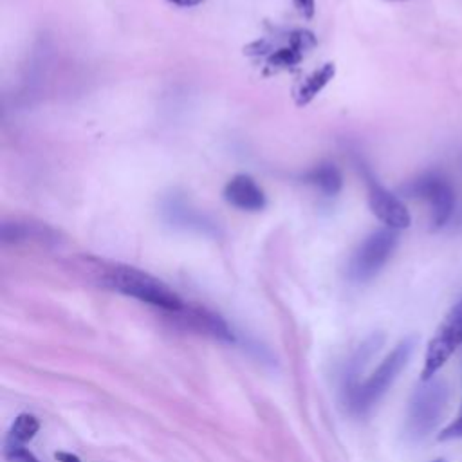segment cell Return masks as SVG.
I'll use <instances>...</instances> for the list:
<instances>
[{
	"instance_id": "6da1fadb",
	"label": "cell",
	"mask_w": 462,
	"mask_h": 462,
	"mask_svg": "<svg viewBox=\"0 0 462 462\" xmlns=\"http://www.w3.org/2000/svg\"><path fill=\"white\" fill-rule=\"evenodd\" d=\"M99 267V283L112 291L132 296L143 303L159 307L168 312H179L184 307L180 296L150 273L123 263H101Z\"/></svg>"
},
{
	"instance_id": "7a4b0ae2",
	"label": "cell",
	"mask_w": 462,
	"mask_h": 462,
	"mask_svg": "<svg viewBox=\"0 0 462 462\" xmlns=\"http://www.w3.org/2000/svg\"><path fill=\"white\" fill-rule=\"evenodd\" d=\"M415 346V337L402 339L370 374V377L348 390V406L356 413L368 411L392 386L401 370L406 366Z\"/></svg>"
},
{
	"instance_id": "3957f363",
	"label": "cell",
	"mask_w": 462,
	"mask_h": 462,
	"mask_svg": "<svg viewBox=\"0 0 462 462\" xmlns=\"http://www.w3.org/2000/svg\"><path fill=\"white\" fill-rule=\"evenodd\" d=\"M448 402V384L442 379L420 381L413 392L406 415V433L411 440H420L437 426Z\"/></svg>"
},
{
	"instance_id": "277c9868",
	"label": "cell",
	"mask_w": 462,
	"mask_h": 462,
	"mask_svg": "<svg viewBox=\"0 0 462 462\" xmlns=\"http://www.w3.org/2000/svg\"><path fill=\"white\" fill-rule=\"evenodd\" d=\"M462 346V298L449 309L428 341L420 381L433 379L448 359Z\"/></svg>"
},
{
	"instance_id": "5b68a950",
	"label": "cell",
	"mask_w": 462,
	"mask_h": 462,
	"mask_svg": "<svg viewBox=\"0 0 462 462\" xmlns=\"http://www.w3.org/2000/svg\"><path fill=\"white\" fill-rule=\"evenodd\" d=\"M397 231L390 227L377 229L372 235H368L356 249L350 260L348 276L356 282H366L374 278L390 260L392 253L397 247Z\"/></svg>"
},
{
	"instance_id": "8992f818",
	"label": "cell",
	"mask_w": 462,
	"mask_h": 462,
	"mask_svg": "<svg viewBox=\"0 0 462 462\" xmlns=\"http://www.w3.org/2000/svg\"><path fill=\"white\" fill-rule=\"evenodd\" d=\"M402 189L413 199H422L430 202L433 229L442 227L451 218L455 209V189L444 175L437 171L422 173Z\"/></svg>"
},
{
	"instance_id": "52a82bcc",
	"label": "cell",
	"mask_w": 462,
	"mask_h": 462,
	"mask_svg": "<svg viewBox=\"0 0 462 462\" xmlns=\"http://www.w3.org/2000/svg\"><path fill=\"white\" fill-rule=\"evenodd\" d=\"M258 47L256 54H265V67L271 72L287 70L298 67L303 58L310 52V49L316 45V38L312 32L305 29L291 31L283 42L276 43L274 47L271 42L262 40L254 43Z\"/></svg>"
},
{
	"instance_id": "ba28073f",
	"label": "cell",
	"mask_w": 462,
	"mask_h": 462,
	"mask_svg": "<svg viewBox=\"0 0 462 462\" xmlns=\"http://www.w3.org/2000/svg\"><path fill=\"white\" fill-rule=\"evenodd\" d=\"M368 184V206L370 211L390 229H406L411 224V217L404 202L381 186L372 175H366Z\"/></svg>"
},
{
	"instance_id": "9c48e42d",
	"label": "cell",
	"mask_w": 462,
	"mask_h": 462,
	"mask_svg": "<svg viewBox=\"0 0 462 462\" xmlns=\"http://www.w3.org/2000/svg\"><path fill=\"white\" fill-rule=\"evenodd\" d=\"M224 199L227 204L242 211H260L265 208L263 189L245 173H238L227 180L224 186Z\"/></svg>"
},
{
	"instance_id": "30bf717a",
	"label": "cell",
	"mask_w": 462,
	"mask_h": 462,
	"mask_svg": "<svg viewBox=\"0 0 462 462\" xmlns=\"http://www.w3.org/2000/svg\"><path fill=\"white\" fill-rule=\"evenodd\" d=\"M173 314H179L180 319L195 328V330H200V332H208L218 339H224V341H235V336L233 332L229 330V327L226 325V321L209 312V310H204V309H189V307H182L179 312H173Z\"/></svg>"
},
{
	"instance_id": "8fae6325",
	"label": "cell",
	"mask_w": 462,
	"mask_h": 462,
	"mask_svg": "<svg viewBox=\"0 0 462 462\" xmlns=\"http://www.w3.org/2000/svg\"><path fill=\"white\" fill-rule=\"evenodd\" d=\"M336 76V63L327 61L319 69L305 76L294 88V103L298 106L309 105Z\"/></svg>"
},
{
	"instance_id": "7c38bea8",
	"label": "cell",
	"mask_w": 462,
	"mask_h": 462,
	"mask_svg": "<svg viewBox=\"0 0 462 462\" xmlns=\"http://www.w3.org/2000/svg\"><path fill=\"white\" fill-rule=\"evenodd\" d=\"M0 236L5 244H18L23 240H56V231L45 224L13 220L2 224Z\"/></svg>"
},
{
	"instance_id": "4fadbf2b",
	"label": "cell",
	"mask_w": 462,
	"mask_h": 462,
	"mask_svg": "<svg viewBox=\"0 0 462 462\" xmlns=\"http://www.w3.org/2000/svg\"><path fill=\"white\" fill-rule=\"evenodd\" d=\"M303 180L310 186H314L318 191H321L327 197H334L341 191L343 186V177L341 171L337 170L336 164L332 162H321L309 170L303 175Z\"/></svg>"
},
{
	"instance_id": "5bb4252c",
	"label": "cell",
	"mask_w": 462,
	"mask_h": 462,
	"mask_svg": "<svg viewBox=\"0 0 462 462\" xmlns=\"http://www.w3.org/2000/svg\"><path fill=\"white\" fill-rule=\"evenodd\" d=\"M38 430H40V422L34 415L20 413L7 433L5 446H23L27 440H31L36 435Z\"/></svg>"
},
{
	"instance_id": "9a60e30c",
	"label": "cell",
	"mask_w": 462,
	"mask_h": 462,
	"mask_svg": "<svg viewBox=\"0 0 462 462\" xmlns=\"http://www.w3.org/2000/svg\"><path fill=\"white\" fill-rule=\"evenodd\" d=\"M439 440L446 442V440H457V439H462V402H460V408H458V413L457 417L439 433L437 437Z\"/></svg>"
},
{
	"instance_id": "2e32d148",
	"label": "cell",
	"mask_w": 462,
	"mask_h": 462,
	"mask_svg": "<svg viewBox=\"0 0 462 462\" xmlns=\"http://www.w3.org/2000/svg\"><path fill=\"white\" fill-rule=\"evenodd\" d=\"M7 462H38V458L23 446H5Z\"/></svg>"
},
{
	"instance_id": "e0dca14e",
	"label": "cell",
	"mask_w": 462,
	"mask_h": 462,
	"mask_svg": "<svg viewBox=\"0 0 462 462\" xmlns=\"http://www.w3.org/2000/svg\"><path fill=\"white\" fill-rule=\"evenodd\" d=\"M294 5L298 9V13L303 18H312L314 11H316V0H294Z\"/></svg>"
},
{
	"instance_id": "ac0fdd59",
	"label": "cell",
	"mask_w": 462,
	"mask_h": 462,
	"mask_svg": "<svg viewBox=\"0 0 462 462\" xmlns=\"http://www.w3.org/2000/svg\"><path fill=\"white\" fill-rule=\"evenodd\" d=\"M54 457H56L60 462H81L76 455L67 453V451H58V453H54Z\"/></svg>"
},
{
	"instance_id": "d6986e66",
	"label": "cell",
	"mask_w": 462,
	"mask_h": 462,
	"mask_svg": "<svg viewBox=\"0 0 462 462\" xmlns=\"http://www.w3.org/2000/svg\"><path fill=\"white\" fill-rule=\"evenodd\" d=\"M168 2L173 5H179V7H195V5L202 4L204 0H168Z\"/></svg>"
},
{
	"instance_id": "ffe728a7",
	"label": "cell",
	"mask_w": 462,
	"mask_h": 462,
	"mask_svg": "<svg viewBox=\"0 0 462 462\" xmlns=\"http://www.w3.org/2000/svg\"><path fill=\"white\" fill-rule=\"evenodd\" d=\"M431 462H446L444 458H435V460H431Z\"/></svg>"
}]
</instances>
